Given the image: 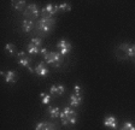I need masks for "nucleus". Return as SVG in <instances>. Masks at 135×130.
Listing matches in <instances>:
<instances>
[{
	"mask_svg": "<svg viewBox=\"0 0 135 130\" xmlns=\"http://www.w3.org/2000/svg\"><path fill=\"white\" fill-rule=\"evenodd\" d=\"M59 118L63 125H75L77 123V112L70 106H65L60 112Z\"/></svg>",
	"mask_w": 135,
	"mask_h": 130,
	"instance_id": "f257e3e1",
	"label": "nucleus"
},
{
	"mask_svg": "<svg viewBox=\"0 0 135 130\" xmlns=\"http://www.w3.org/2000/svg\"><path fill=\"white\" fill-rule=\"evenodd\" d=\"M54 23H56V19L53 17H41L39 21L36 22V29L44 34H48L51 31L53 30Z\"/></svg>",
	"mask_w": 135,
	"mask_h": 130,
	"instance_id": "f03ea898",
	"label": "nucleus"
},
{
	"mask_svg": "<svg viewBox=\"0 0 135 130\" xmlns=\"http://www.w3.org/2000/svg\"><path fill=\"white\" fill-rule=\"evenodd\" d=\"M44 59L47 64H50L51 66H53V68H58L60 66L64 60V57L62 54L59 53V52H48L45 57H44Z\"/></svg>",
	"mask_w": 135,
	"mask_h": 130,
	"instance_id": "7ed1b4c3",
	"label": "nucleus"
},
{
	"mask_svg": "<svg viewBox=\"0 0 135 130\" xmlns=\"http://www.w3.org/2000/svg\"><path fill=\"white\" fill-rule=\"evenodd\" d=\"M117 51L119 53H117L118 57H121V54H123L122 59H127V58H135V45H130V43H121L118 46Z\"/></svg>",
	"mask_w": 135,
	"mask_h": 130,
	"instance_id": "20e7f679",
	"label": "nucleus"
},
{
	"mask_svg": "<svg viewBox=\"0 0 135 130\" xmlns=\"http://www.w3.org/2000/svg\"><path fill=\"white\" fill-rule=\"evenodd\" d=\"M57 48L59 49V53L64 57V56H66V54H69L71 52L73 46H71V43L69 42L68 40L62 39V40H59L58 43H57Z\"/></svg>",
	"mask_w": 135,
	"mask_h": 130,
	"instance_id": "39448f33",
	"label": "nucleus"
},
{
	"mask_svg": "<svg viewBox=\"0 0 135 130\" xmlns=\"http://www.w3.org/2000/svg\"><path fill=\"white\" fill-rule=\"evenodd\" d=\"M56 13H58V7L53 4H47V5L41 10V17H53Z\"/></svg>",
	"mask_w": 135,
	"mask_h": 130,
	"instance_id": "423d86ee",
	"label": "nucleus"
},
{
	"mask_svg": "<svg viewBox=\"0 0 135 130\" xmlns=\"http://www.w3.org/2000/svg\"><path fill=\"white\" fill-rule=\"evenodd\" d=\"M39 14H40V10H39L36 4L27 5V7H25V10H24L25 17H37Z\"/></svg>",
	"mask_w": 135,
	"mask_h": 130,
	"instance_id": "0eeeda50",
	"label": "nucleus"
},
{
	"mask_svg": "<svg viewBox=\"0 0 135 130\" xmlns=\"http://www.w3.org/2000/svg\"><path fill=\"white\" fill-rule=\"evenodd\" d=\"M35 74L37 75V76H40V77H46L48 74H50V71H48V68L46 66V64L45 63H42V62H40L39 64L35 66Z\"/></svg>",
	"mask_w": 135,
	"mask_h": 130,
	"instance_id": "6e6552de",
	"label": "nucleus"
},
{
	"mask_svg": "<svg viewBox=\"0 0 135 130\" xmlns=\"http://www.w3.org/2000/svg\"><path fill=\"white\" fill-rule=\"evenodd\" d=\"M0 75L5 77V82L8 83V84H13V83L17 81V74L15 71H6V72L1 71Z\"/></svg>",
	"mask_w": 135,
	"mask_h": 130,
	"instance_id": "1a4fd4ad",
	"label": "nucleus"
},
{
	"mask_svg": "<svg viewBox=\"0 0 135 130\" xmlns=\"http://www.w3.org/2000/svg\"><path fill=\"white\" fill-rule=\"evenodd\" d=\"M30 63H31V59H30V57H28V56H24V57L18 58V64H20L21 66H23V68L28 69V70L30 71V74H34L35 70L30 66Z\"/></svg>",
	"mask_w": 135,
	"mask_h": 130,
	"instance_id": "9d476101",
	"label": "nucleus"
},
{
	"mask_svg": "<svg viewBox=\"0 0 135 130\" xmlns=\"http://www.w3.org/2000/svg\"><path fill=\"white\" fill-rule=\"evenodd\" d=\"M104 125L106 128H110L112 130H116L118 127V122L115 116H107L104 118Z\"/></svg>",
	"mask_w": 135,
	"mask_h": 130,
	"instance_id": "9b49d317",
	"label": "nucleus"
},
{
	"mask_svg": "<svg viewBox=\"0 0 135 130\" xmlns=\"http://www.w3.org/2000/svg\"><path fill=\"white\" fill-rule=\"evenodd\" d=\"M65 92V87L63 84H53L50 88V94L52 96H60Z\"/></svg>",
	"mask_w": 135,
	"mask_h": 130,
	"instance_id": "f8f14e48",
	"label": "nucleus"
},
{
	"mask_svg": "<svg viewBox=\"0 0 135 130\" xmlns=\"http://www.w3.org/2000/svg\"><path fill=\"white\" fill-rule=\"evenodd\" d=\"M35 26H36V24L34 23L33 19H30V18H25V19H23L22 24H21V28H22V30L24 31V33H30Z\"/></svg>",
	"mask_w": 135,
	"mask_h": 130,
	"instance_id": "ddd939ff",
	"label": "nucleus"
},
{
	"mask_svg": "<svg viewBox=\"0 0 135 130\" xmlns=\"http://www.w3.org/2000/svg\"><path fill=\"white\" fill-rule=\"evenodd\" d=\"M82 104V96L76 95L75 93H73L70 96H69V105L70 107H79L80 105Z\"/></svg>",
	"mask_w": 135,
	"mask_h": 130,
	"instance_id": "4468645a",
	"label": "nucleus"
},
{
	"mask_svg": "<svg viewBox=\"0 0 135 130\" xmlns=\"http://www.w3.org/2000/svg\"><path fill=\"white\" fill-rule=\"evenodd\" d=\"M35 130H57L56 125L50 122H41L35 125Z\"/></svg>",
	"mask_w": 135,
	"mask_h": 130,
	"instance_id": "2eb2a0df",
	"label": "nucleus"
},
{
	"mask_svg": "<svg viewBox=\"0 0 135 130\" xmlns=\"http://www.w3.org/2000/svg\"><path fill=\"white\" fill-rule=\"evenodd\" d=\"M60 112H62L60 108L57 107V106H48V108H47L48 116H50L51 118H53V119L58 118V117L60 116Z\"/></svg>",
	"mask_w": 135,
	"mask_h": 130,
	"instance_id": "dca6fc26",
	"label": "nucleus"
},
{
	"mask_svg": "<svg viewBox=\"0 0 135 130\" xmlns=\"http://www.w3.org/2000/svg\"><path fill=\"white\" fill-rule=\"evenodd\" d=\"M40 49H41L40 47H37V46L33 45V43H30V42L27 45V52H28L29 54H33V56H35V54H40Z\"/></svg>",
	"mask_w": 135,
	"mask_h": 130,
	"instance_id": "f3484780",
	"label": "nucleus"
},
{
	"mask_svg": "<svg viewBox=\"0 0 135 130\" xmlns=\"http://www.w3.org/2000/svg\"><path fill=\"white\" fill-rule=\"evenodd\" d=\"M25 1L24 0H22V1H12L11 3V6L13 7L15 10H17V11H22V10H24V7H25Z\"/></svg>",
	"mask_w": 135,
	"mask_h": 130,
	"instance_id": "a211bd4d",
	"label": "nucleus"
},
{
	"mask_svg": "<svg viewBox=\"0 0 135 130\" xmlns=\"http://www.w3.org/2000/svg\"><path fill=\"white\" fill-rule=\"evenodd\" d=\"M57 7H58V12H69L71 11V5L69 3H60L57 5Z\"/></svg>",
	"mask_w": 135,
	"mask_h": 130,
	"instance_id": "6ab92c4d",
	"label": "nucleus"
},
{
	"mask_svg": "<svg viewBox=\"0 0 135 130\" xmlns=\"http://www.w3.org/2000/svg\"><path fill=\"white\" fill-rule=\"evenodd\" d=\"M5 51L7 54H10V56H15L16 54L17 56V49H16V46L13 45V43H7V45L5 46Z\"/></svg>",
	"mask_w": 135,
	"mask_h": 130,
	"instance_id": "aec40b11",
	"label": "nucleus"
},
{
	"mask_svg": "<svg viewBox=\"0 0 135 130\" xmlns=\"http://www.w3.org/2000/svg\"><path fill=\"white\" fill-rule=\"evenodd\" d=\"M40 98H41V102L44 105H50L51 99H52V95L47 93H41L40 94Z\"/></svg>",
	"mask_w": 135,
	"mask_h": 130,
	"instance_id": "412c9836",
	"label": "nucleus"
},
{
	"mask_svg": "<svg viewBox=\"0 0 135 130\" xmlns=\"http://www.w3.org/2000/svg\"><path fill=\"white\" fill-rule=\"evenodd\" d=\"M119 130H135V125L130 122H124L123 125L119 128Z\"/></svg>",
	"mask_w": 135,
	"mask_h": 130,
	"instance_id": "4be33fe9",
	"label": "nucleus"
},
{
	"mask_svg": "<svg viewBox=\"0 0 135 130\" xmlns=\"http://www.w3.org/2000/svg\"><path fill=\"white\" fill-rule=\"evenodd\" d=\"M74 93H75L76 95L82 96V94H83V89H82L81 86H80V84H76L75 87H74Z\"/></svg>",
	"mask_w": 135,
	"mask_h": 130,
	"instance_id": "5701e85b",
	"label": "nucleus"
},
{
	"mask_svg": "<svg viewBox=\"0 0 135 130\" xmlns=\"http://www.w3.org/2000/svg\"><path fill=\"white\" fill-rule=\"evenodd\" d=\"M30 43H33V45L40 47V46L42 45V39H41V37H34V39L30 40Z\"/></svg>",
	"mask_w": 135,
	"mask_h": 130,
	"instance_id": "b1692460",
	"label": "nucleus"
},
{
	"mask_svg": "<svg viewBox=\"0 0 135 130\" xmlns=\"http://www.w3.org/2000/svg\"><path fill=\"white\" fill-rule=\"evenodd\" d=\"M47 53H48V49H47V48L42 47L41 49H40V54H41L42 57H45V56H46V54H47Z\"/></svg>",
	"mask_w": 135,
	"mask_h": 130,
	"instance_id": "393cba45",
	"label": "nucleus"
},
{
	"mask_svg": "<svg viewBox=\"0 0 135 130\" xmlns=\"http://www.w3.org/2000/svg\"><path fill=\"white\" fill-rule=\"evenodd\" d=\"M25 56V53L23 51H21V52H18V53H17V57H18V58H21V57H24Z\"/></svg>",
	"mask_w": 135,
	"mask_h": 130,
	"instance_id": "a878e982",
	"label": "nucleus"
}]
</instances>
